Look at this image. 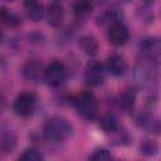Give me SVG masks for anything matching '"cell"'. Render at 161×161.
Returning a JSON list of instances; mask_svg holds the SVG:
<instances>
[{"label":"cell","instance_id":"12","mask_svg":"<svg viewBox=\"0 0 161 161\" xmlns=\"http://www.w3.org/2000/svg\"><path fill=\"white\" fill-rule=\"evenodd\" d=\"M47 19H48L49 25H52L54 28H58L62 25L63 19H64V10L59 3L54 1V3L49 4L48 10H47Z\"/></svg>","mask_w":161,"mask_h":161},{"label":"cell","instance_id":"2","mask_svg":"<svg viewBox=\"0 0 161 161\" xmlns=\"http://www.w3.org/2000/svg\"><path fill=\"white\" fill-rule=\"evenodd\" d=\"M157 59L141 57L133 67V78L141 86H150L157 77Z\"/></svg>","mask_w":161,"mask_h":161},{"label":"cell","instance_id":"23","mask_svg":"<svg viewBox=\"0 0 161 161\" xmlns=\"http://www.w3.org/2000/svg\"><path fill=\"white\" fill-rule=\"evenodd\" d=\"M3 1H5V3H9V1H14V0H3Z\"/></svg>","mask_w":161,"mask_h":161},{"label":"cell","instance_id":"6","mask_svg":"<svg viewBox=\"0 0 161 161\" xmlns=\"http://www.w3.org/2000/svg\"><path fill=\"white\" fill-rule=\"evenodd\" d=\"M140 52L142 57L151 58V59H158L161 55V39L155 36L143 38L138 44Z\"/></svg>","mask_w":161,"mask_h":161},{"label":"cell","instance_id":"5","mask_svg":"<svg viewBox=\"0 0 161 161\" xmlns=\"http://www.w3.org/2000/svg\"><path fill=\"white\" fill-rule=\"evenodd\" d=\"M65 79V68L58 60L50 62L44 69V80L50 87H59Z\"/></svg>","mask_w":161,"mask_h":161},{"label":"cell","instance_id":"15","mask_svg":"<svg viewBox=\"0 0 161 161\" xmlns=\"http://www.w3.org/2000/svg\"><path fill=\"white\" fill-rule=\"evenodd\" d=\"M1 20L9 28H16L21 24L20 15L16 14L15 11H13V10L6 9V8H1Z\"/></svg>","mask_w":161,"mask_h":161},{"label":"cell","instance_id":"18","mask_svg":"<svg viewBox=\"0 0 161 161\" xmlns=\"http://www.w3.org/2000/svg\"><path fill=\"white\" fill-rule=\"evenodd\" d=\"M158 151V145L151 138H145L140 143V152L145 156H153Z\"/></svg>","mask_w":161,"mask_h":161},{"label":"cell","instance_id":"11","mask_svg":"<svg viewBox=\"0 0 161 161\" xmlns=\"http://www.w3.org/2000/svg\"><path fill=\"white\" fill-rule=\"evenodd\" d=\"M127 69V64H126V60L122 55L119 54H111L107 59V70L114 75V77H121L125 74Z\"/></svg>","mask_w":161,"mask_h":161},{"label":"cell","instance_id":"4","mask_svg":"<svg viewBox=\"0 0 161 161\" xmlns=\"http://www.w3.org/2000/svg\"><path fill=\"white\" fill-rule=\"evenodd\" d=\"M35 101H36V96L34 92L30 91H25L21 92L16 96V98L14 99L13 103V109L18 116L21 117H26L31 113V111L34 109L35 106Z\"/></svg>","mask_w":161,"mask_h":161},{"label":"cell","instance_id":"8","mask_svg":"<svg viewBox=\"0 0 161 161\" xmlns=\"http://www.w3.org/2000/svg\"><path fill=\"white\" fill-rule=\"evenodd\" d=\"M44 69L39 59H29L23 67V75L29 82H39L40 78H44Z\"/></svg>","mask_w":161,"mask_h":161},{"label":"cell","instance_id":"14","mask_svg":"<svg viewBox=\"0 0 161 161\" xmlns=\"http://www.w3.org/2000/svg\"><path fill=\"white\" fill-rule=\"evenodd\" d=\"M136 104V92L131 88L125 89L119 96V107L125 112H131Z\"/></svg>","mask_w":161,"mask_h":161},{"label":"cell","instance_id":"19","mask_svg":"<svg viewBox=\"0 0 161 161\" xmlns=\"http://www.w3.org/2000/svg\"><path fill=\"white\" fill-rule=\"evenodd\" d=\"M19 160H21V161H43L44 155L36 147H28L20 155Z\"/></svg>","mask_w":161,"mask_h":161},{"label":"cell","instance_id":"22","mask_svg":"<svg viewBox=\"0 0 161 161\" xmlns=\"http://www.w3.org/2000/svg\"><path fill=\"white\" fill-rule=\"evenodd\" d=\"M153 1H155V0H142V3H143L145 5H151Z\"/></svg>","mask_w":161,"mask_h":161},{"label":"cell","instance_id":"7","mask_svg":"<svg viewBox=\"0 0 161 161\" xmlns=\"http://www.w3.org/2000/svg\"><path fill=\"white\" fill-rule=\"evenodd\" d=\"M107 36H108V40L113 45H123L128 40L130 33H128L127 26L122 21H117V23L109 25Z\"/></svg>","mask_w":161,"mask_h":161},{"label":"cell","instance_id":"9","mask_svg":"<svg viewBox=\"0 0 161 161\" xmlns=\"http://www.w3.org/2000/svg\"><path fill=\"white\" fill-rule=\"evenodd\" d=\"M103 65L97 60H91L87 63L84 79L89 86H99L103 80Z\"/></svg>","mask_w":161,"mask_h":161},{"label":"cell","instance_id":"1","mask_svg":"<svg viewBox=\"0 0 161 161\" xmlns=\"http://www.w3.org/2000/svg\"><path fill=\"white\" fill-rule=\"evenodd\" d=\"M73 131L72 125L68 119L55 116L47 121L44 126V136L50 142H62L64 141Z\"/></svg>","mask_w":161,"mask_h":161},{"label":"cell","instance_id":"3","mask_svg":"<svg viewBox=\"0 0 161 161\" xmlns=\"http://www.w3.org/2000/svg\"><path fill=\"white\" fill-rule=\"evenodd\" d=\"M74 108L77 113L84 118V119H92L94 118L97 113V101L94 96L89 92H80L75 96L73 101Z\"/></svg>","mask_w":161,"mask_h":161},{"label":"cell","instance_id":"10","mask_svg":"<svg viewBox=\"0 0 161 161\" xmlns=\"http://www.w3.org/2000/svg\"><path fill=\"white\" fill-rule=\"evenodd\" d=\"M24 10L28 15V18L33 21H40L44 18L45 10L40 0H24L23 1Z\"/></svg>","mask_w":161,"mask_h":161},{"label":"cell","instance_id":"17","mask_svg":"<svg viewBox=\"0 0 161 161\" xmlns=\"http://www.w3.org/2000/svg\"><path fill=\"white\" fill-rule=\"evenodd\" d=\"M16 145V137L11 131H4L1 135V150L4 152H11Z\"/></svg>","mask_w":161,"mask_h":161},{"label":"cell","instance_id":"21","mask_svg":"<svg viewBox=\"0 0 161 161\" xmlns=\"http://www.w3.org/2000/svg\"><path fill=\"white\" fill-rule=\"evenodd\" d=\"M109 158H112V155L106 148H98L89 155V160H94V161H106Z\"/></svg>","mask_w":161,"mask_h":161},{"label":"cell","instance_id":"24","mask_svg":"<svg viewBox=\"0 0 161 161\" xmlns=\"http://www.w3.org/2000/svg\"><path fill=\"white\" fill-rule=\"evenodd\" d=\"M125 1H130V0H125Z\"/></svg>","mask_w":161,"mask_h":161},{"label":"cell","instance_id":"20","mask_svg":"<svg viewBox=\"0 0 161 161\" xmlns=\"http://www.w3.org/2000/svg\"><path fill=\"white\" fill-rule=\"evenodd\" d=\"M93 5L91 3V0H77L73 4V13L77 16H84L86 14H88L92 10Z\"/></svg>","mask_w":161,"mask_h":161},{"label":"cell","instance_id":"13","mask_svg":"<svg viewBox=\"0 0 161 161\" xmlns=\"http://www.w3.org/2000/svg\"><path fill=\"white\" fill-rule=\"evenodd\" d=\"M78 45L83 53L87 55H96L98 52V43L93 35H83L78 40Z\"/></svg>","mask_w":161,"mask_h":161},{"label":"cell","instance_id":"16","mask_svg":"<svg viewBox=\"0 0 161 161\" xmlns=\"http://www.w3.org/2000/svg\"><path fill=\"white\" fill-rule=\"evenodd\" d=\"M99 127L104 132H116L118 130V121L113 114H104L99 119Z\"/></svg>","mask_w":161,"mask_h":161}]
</instances>
